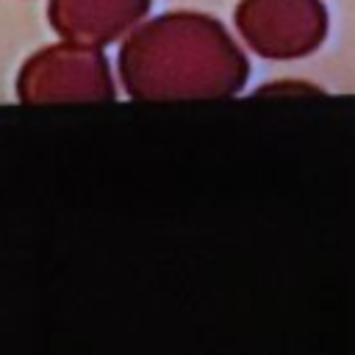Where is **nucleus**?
Instances as JSON below:
<instances>
[{"label": "nucleus", "instance_id": "nucleus-1", "mask_svg": "<svg viewBox=\"0 0 355 355\" xmlns=\"http://www.w3.org/2000/svg\"><path fill=\"white\" fill-rule=\"evenodd\" d=\"M119 75L136 100H208L241 92L250 61L211 14L169 11L125 39Z\"/></svg>", "mask_w": 355, "mask_h": 355}, {"label": "nucleus", "instance_id": "nucleus-2", "mask_svg": "<svg viewBox=\"0 0 355 355\" xmlns=\"http://www.w3.org/2000/svg\"><path fill=\"white\" fill-rule=\"evenodd\" d=\"M233 22L244 44L269 61H297L327 39L322 0H239Z\"/></svg>", "mask_w": 355, "mask_h": 355}, {"label": "nucleus", "instance_id": "nucleus-3", "mask_svg": "<svg viewBox=\"0 0 355 355\" xmlns=\"http://www.w3.org/2000/svg\"><path fill=\"white\" fill-rule=\"evenodd\" d=\"M36 80L42 92L47 89V97H75V100L114 97L108 64L97 50L89 47H58L47 53Z\"/></svg>", "mask_w": 355, "mask_h": 355}, {"label": "nucleus", "instance_id": "nucleus-4", "mask_svg": "<svg viewBox=\"0 0 355 355\" xmlns=\"http://www.w3.org/2000/svg\"><path fill=\"white\" fill-rule=\"evenodd\" d=\"M150 11V0H58L53 19L58 31L86 44L122 36Z\"/></svg>", "mask_w": 355, "mask_h": 355}]
</instances>
